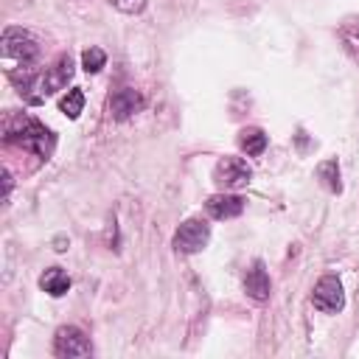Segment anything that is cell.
Listing matches in <instances>:
<instances>
[{
	"mask_svg": "<svg viewBox=\"0 0 359 359\" xmlns=\"http://www.w3.org/2000/svg\"><path fill=\"white\" fill-rule=\"evenodd\" d=\"M6 140L17 143L39 157H50L53 151V135L34 118H14L6 123Z\"/></svg>",
	"mask_w": 359,
	"mask_h": 359,
	"instance_id": "cell-1",
	"label": "cell"
},
{
	"mask_svg": "<svg viewBox=\"0 0 359 359\" xmlns=\"http://www.w3.org/2000/svg\"><path fill=\"white\" fill-rule=\"evenodd\" d=\"M0 53H3V62H6V70H14V67H31L39 56V45L36 39L22 31V28H6L3 31V42H0Z\"/></svg>",
	"mask_w": 359,
	"mask_h": 359,
	"instance_id": "cell-2",
	"label": "cell"
},
{
	"mask_svg": "<svg viewBox=\"0 0 359 359\" xmlns=\"http://www.w3.org/2000/svg\"><path fill=\"white\" fill-rule=\"evenodd\" d=\"M53 353L62 356V359H73V356H90L93 353V345L90 339L84 337L81 328L76 325H62L53 337Z\"/></svg>",
	"mask_w": 359,
	"mask_h": 359,
	"instance_id": "cell-3",
	"label": "cell"
},
{
	"mask_svg": "<svg viewBox=\"0 0 359 359\" xmlns=\"http://www.w3.org/2000/svg\"><path fill=\"white\" fill-rule=\"evenodd\" d=\"M250 177H252V171H250V165L241 157H222L216 163V168H213V182L219 188H224V191L244 188L250 182Z\"/></svg>",
	"mask_w": 359,
	"mask_h": 359,
	"instance_id": "cell-4",
	"label": "cell"
},
{
	"mask_svg": "<svg viewBox=\"0 0 359 359\" xmlns=\"http://www.w3.org/2000/svg\"><path fill=\"white\" fill-rule=\"evenodd\" d=\"M208 238H210V227L202 219H188L174 233V250L177 252H199V250H205Z\"/></svg>",
	"mask_w": 359,
	"mask_h": 359,
	"instance_id": "cell-5",
	"label": "cell"
},
{
	"mask_svg": "<svg viewBox=\"0 0 359 359\" xmlns=\"http://www.w3.org/2000/svg\"><path fill=\"white\" fill-rule=\"evenodd\" d=\"M311 300H314V306H317L320 311H339V309L345 306V294H342L339 278L323 275V278L317 280V286H314Z\"/></svg>",
	"mask_w": 359,
	"mask_h": 359,
	"instance_id": "cell-6",
	"label": "cell"
},
{
	"mask_svg": "<svg viewBox=\"0 0 359 359\" xmlns=\"http://www.w3.org/2000/svg\"><path fill=\"white\" fill-rule=\"evenodd\" d=\"M143 109V95L135 90V87H123V90H118L112 98H109V112H112V118H118V121H123V118H129V115H135V112H140Z\"/></svg>",
	"mask_w": 359,
	"mask_h": 359,
	"instance_id": "cell-7",
	"label": "cell"
},
{
	"mask_svg": "<svg viewBox=\"0 0 359 359\" xmlns=\"http://www.w3.org/2000/svg\"><path fill=\"white\" fill-rule=\"evenodd\" d=\"M42 76H45V93L48 95L56 93V90H62V87H67V81L73 79V59L67 53H62Z\"/></svg>",
	"mask_w": 359,
	"mask_h": 359,
	"instance_id": "cell-8",
	"label": "cell"
},
{
	"mask_svg": "<svg viewBox=\"0 0 359 359\" xmlns=\"http://www.w3.org/2000/svg\"><path fill=\"white\" fill-rule=\"evenodd\" d=\"M205 210L213 219H233V216H238L244 210V199L236 196V194H213L205 202Z\"/></svg>",
	"mask_w": 359,
	"mask_h": 359,
	"instance_id": "cell-9",
	"label": "cell"
},
{
	"mask_svg": "<svg viewBox=\"0 0 359 359\" xmlns=\"http://www.w3.org/2000/svg\"><path fill=\"white\" fill-rule=\"evenodd\" d=\"M244 292L252 300H266L269 297V275H266V269H264L261 261H255L247 269V275H244Z\"/></svg>",
	"mask_w": 359,
	"mask_h": 359,
	"instance_id": "cell-10",
	"label": "cell"
},
{
	"mask_svg": "<svg viewBox=\"0 0 359 359\" xmlns=\"http://www.w3.org/2000/svg\"><path fill=\"white\" fill-rule=\"evenodd\" d=\"M39 286H42L50 297H62V294L70 289V278H67V272H62L59 266H53V269H45V272L39 275Z\"/></svg>",
	"mask_w": 359,
	"mask_h": 359,
	"instance_id": "cell-11",
	"label": "cell"
},
{
	"mask_svg": "<svg viewBox=\"0 0 359 359\" xmlns=\"http://www.w3.org/2000/svg\"><path fill=\"white\" fill-rule=\"evenodd\" d=\"M238 146H241V151H247V154H261L264 149H266V135H264V129H258V126H247V129H241L238 132Z\"/></svg>",
	"mask_w": 359,
	"mask_h": 359,
	"instance_id": "cell-12",
	"label": "cell"
},
{
	"mask_svg": "<svg viewBox=\"0 0 359 359\" xmlns=\"http://www.w3.org/2000/svg\"><path fill=\"white\" fill-rule=\"evenodd\" d=\"M317 177H320V182H323L331 194H339V191H342V182H339V165H337V160H323V163L317 165Z\"/></svg>",
	"mask_w": 359,
	"mask_h": 359,
	"instance_id": "cell-13",
	"label": "cell"
},
{
	"mask_svg": "<svg viewBox=\"0 0 359 359\" xmlns=\"http://www.w3.org/2000/svg\"><path fill=\"white\" fill-rule=\"evenodd\" d=\"M339 39L345 45V50L351 53L353 62H359V20H351L339 28Z\"/></svg>",
	"mask_w": 359,
	"mask_h": 359,
	"instance_id": "cell-14",
	"label": "cell"
},
{
	"mask_svg": "<svg viewBox=\"0 0 359 359\" xmlns=\"http://www.w3.org/2000/svg\"><path fill=\"white\" fill-rule=\"evenodd\" d=\"M59 109L67 118H79L81 109H84V93L81 90H67V95H62V101H59Z\"/></svg>",
	"mask_w": 359,
	"mask_h": 359,
	"instance_id": "cell-15",
	"label": "cell"
},
{
	"mask_svg": "<svg viewBox=\"0 0 359 359\" xmlns=\"http://www.w3.org/2000/svg\"><path fill=\"white\" fill-rule=\"evenodd\" d=\"M104 62H107V53H104L101 48H87V50L81 53V65H84L87 73H98V70L104 67Z\"/></svg>",
	"mask_w": 359,
	"mask_h": 359,
	"instance_id": "cell-16",
	"label": "cell"
},
{
	"mask_svg": "<svg viewBox=\"0 0 359 359\" xmlns=\"http://www.w3.org/2000/svg\"><path fill=\"white\" fill-rule=\"evenodd\" d=\"M112 6L123 14H140L146 8V0H112Z\"/></svg>",
	"mask_w": 359,
	"mask_h": 359,
	"instance_id": "cell-17",
	"label": "cell"
},
{
	"mask_svg": "<svg viewBox=\"0 0 359 359\" xmlns=\"http://www.w3.org/2000/svg\"><path fill=\"white\" fill-rule=\"evenodd\" d=\"M8 191H11V174L3 171V199H8Z\"/></svg>",
	"mask_w": 359,
	"mask_h": 359,
	"instance_id": "cell-18",
	"label": "cell"
}]
</instances>
